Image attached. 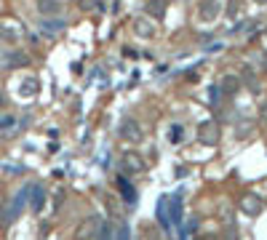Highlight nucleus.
<instances>
[{"mask_svg":"<svg viewBox=\"0 0 267 240\" xmlns=\"http://www.w3.org/2000/svg\"><path fill=\"white\" fill-rule=\"evenodd\" d=\"M198 141L206 144V147H214V144L219 141V126L214 123V120H206V123H201V128H198Z\"/></svg>","mask_w":267,"mask_h":240,"instance_id":"3","label":"nucleus"},{"mask_svg":"<svg viewBox=\"0 0 267 240\" xmlns=\"http://www.w3.org/2000/svg\"><path fill=\"white\" fill-rule=\"evenodd\" d=\"M94 3H96V0H78V6L83 11H91V8H94Z\"/></svg>","mask_w":267,"mask_h":240,"instance_id":"24","label":"nucleus"},{"mask_svg":"<svg viewBox=\"0 0 267 240\" xmlns=\"http://www.w3.org/2000/svg\"><path fill=\"white\" fill-rule=\"evenodd\" d=\"M198 14H201L203 21H214L219 14H222V6H219V0H201Z\"/></svg>","mask_w":267,"mask_h":240,"instance_id":"5","label":"nucleus"},{"mask_svg":"<svg viewBox=\"0 0 267 240\" xmlns=\"http://www.w3.org/2000/svg\"><path fill=\"white\" fill-rule=\"evenodd\" d=\"M64 27H67L64 19H45L43 16V21H40V32H45V35H59Z\"/></svg>","mask_w":267,"mask_h":240,"instance_id":"10","label":"nucleus"},{"mask_svg":"<svg viewBox=\"0 0 267 240\" xmlns=\"http://www.w3.org/2000/svg\"><path fill=\"white\" fill-rule=\"evenodd\" d=\"M166 203H168V198H160V200H158V224L163 227V230H171V222H168Z\"/></svg>","mask_w":267,"mask_h":240,"instance_id":"16","label":"nucleus"},{"mask_svg":"<svg viewBox=\"0 0 267 240\" xmlns=\"http://www.w3.org/2000/svg\"><path fill=\"white\" fill-rule=\"evenodd\" d=\"M182 203H184V192H174L171 195V200L166 203V211H168V216H171V224H182Z\"/></svg>","mask_w":267,"mask_h":240,"instance_id":"4","label":"nucleus"},{"mask_svg":"<svg viewBox=\"0 0 267 240\" xmlns=\"http://www.w3.org/2000/svg\"><path fill=\"white\" fill-rule=\"evenodd\" d=\"M238 14V0H233V6H230V16Z\"/></svg>","mask_w":267,"mask_h":240,"instance_id":"25","label":"nucleus"},{"mask_svg":"<svg viewBox=\"0 0 267 240\" xmlns=\"http://www.w3.org/2000/svg\"><path fill=\"white\" fill-rule=\"evenodd\" d=\"M120 139L129 141V144H139L144 139V131H142V126H139L134 117H126L120 123Z\"/></svg>","mask_w":267,"mask_h":240,"instance_id":"1","label":"nucleus"},{"mask_svg":"<svg viewBox=\"0 0 267 240\" xmlns=\"http://www.w3.org/2000/svg\"><path fill=\"white\" fill-rule=\"evenodd\" d=\"M123 168H126L129 174H139V171H144V160L139 158L136 152H126V155H123Z\"/></svg>","mask_w":267,"mask_h":240,"instance_id":"9","label":"nucleus"},{"mask_svg":"<svg viewBox=\"0 0 267 240\" xmlns=\"http://www.w3.org/2000/svg\"><path fill=\"white\" fill-rule=\"evenodd\" d=\"M102 216H91V222L80 230V237H99V230H102Z\"/></svg>","mask_w":267,"mask_h":240,"instance_id":"14","label":"nucleus"},{"mask_svg":"<svg viewBox=\"0 0 267 240\" xmlns=\"http://www.w3.org/2000/svg\"><path fill=\"white\" fill-rule=\"evenodd\" d=\"M134 32L139 35V38H153V35H155V24H153V19L136 16V19H134Z\"/></svg>","mask_w":267,"mask_h":240,"instance_id":"7","label":"nucleus"},{"mask_svg":"<svg viewBox=\"0 0 267 240\" xmlns=\"http://www.w3.org/2000/svg\"><path fill=\"white\" fill-rule=\"evenodd\" d=\"M0 104H6V96L3 93H0Z\"/></svg>","mask_w":267,"mask_h":240,"instance_id":"26","label":"nucleus"},{"mask_svg":"<svg viewBox=\"0 0 267 240\" xmlns=\"http://www.w3.org/2000/svg\"><path fill=\"white\" fill-rule=\"evenodd\" d=\"M38 88H40L38 78H25L19 83V96L21 99H32V96H38Z\"/></svg>","mask_w":267,"mask_h":240,"instance_id":"8","label":"nucleus"},{"mask_svg":"<svg viewBox=\"0 0 267 240\" xmlns=\"http://www.w3.org/2000/svg\"><path fill=\"white\" fill-rule=\"evenodd\" d=\"M219 99H222V88H219V86H211V102L216 104Z\"/></svg>","mask_w":267,"mask_h":240,"instance_id":"23","label":"nucleus"},{"mask_svg":"<svg viewBox=\"0 0 267 240\" xmlns=\"http://www.w3.org/2000/svg\"><path fill=\"white\" fill-rule=\"evenodd\" d=\"M0 171H6L8 176H16V174H25V168H21V165H11V163H3V165H0Z\"/></svg>","mask_w":267,"mask_h":240,"instance_id":"20","label":"nucleus"},{"mask_svg":"<svg viewBox=\"0 0 267 240\" xmlns=\"http://www.w3.org/2000/svg\"><path fill=\"white\" fill-rule=\"evenodd\" d=\"M27 64H30V56L21 54V51L11 54V56L6 59V67H8V69H14V67H27Z\"/></svg>","mask_w":267,"mask_h":240,"instance_id":"17","label":"nucleus"},{"mask_svg":"<svg viewBox=\"0 0 267 240\" xmlns=\"http://www.w3.org/2000/svg\"><path fill=\"white\" fill-rule=\"evenodd\" d=\"M240 83H246L251 93H262V83H259V80H257V75H254V72H251V67H246V69H243V75H240Z\"/></svg>","mask_w":267,"mask_h":240,"instance_id":"13","label":"nucleus"},{"mask_svg":"<svg viewBox=\"0 0 267 240\" xmlns=\"http://www.w3.org/2000/svg\"><path fill=\"white\" fill-rule=\"evenodd\" d=\"M238 208L246 213V216H259V211L264 208V203L259 195H254V192H246L240 200H238Z\"/></svg>","mask_w":267,"mask_h":240,"instance_id":"2","label":"nucleus"},{"mask_svg":"<svg viewBox=\"0 0 267 240\" xmlns=\"http://www.w3.org/2000/svg\"><path fill=\"white\" fill-rule=\"evenodd\" d=\"M144 11H147L150 19H163V14H166V0H147Z\"/></svg>","mask_w":267,"mask_h":240,"instance_id":"11","label":"nucleus"},{"mask_svg":"<svg viewBox=\"0 0 267 240\" xmlns=\"http://www.w3.org/2000/svg\"><path fill=\"white\" fill-rule=\"evenodd\" d=\"M257 3H267V0H257Z\"/></svg>","mask_w":267,"mask_h":240,"instance_id":"27","label":"nucleus"},{"mask_svg":"<svg viewBox=\"0 0 267 240\" xmlns=\"http://www.w3.org/2000/svg\"><path fill=\"white\" fill-rule=\"evenodd\" d=\"M38 11L43 16H56L62 11V3H56V0H38Z\"/></svg>","mask_w":267,"mask_h":240,"instance_id":"15","label":"nucleus"},{"mask_svg":"<svg viewBox=\"0 0 267 240\" xmlns=\"http://www.w3.org/2000/svg\"><path fill=\"white\" fill-rule=\"evenodd\" d=\"M14 126H16V120L11 117V115H3V117H0V131H6V128H14Z\"/></svg>","mask_w":267,"mask_h":240,"instance_id":"22","label":"nucleus"},{"mask_svg":"<svg viewBox=\"0 0 267 240\" xmlns=\"http://www.w3.org/2000/svg\"><path fill=\"white\" fill-rule=\"evenodd\" d=\"M0 38L8 40V43H16V40H19V35H16L14 30H8V27H0Z\"/></svg>","mask_w":267,"mask_h":240,"instance_id":"21","label":"nucleus"},{"mask_svg":"<svg viewBox=\"0 0 267 240\" xmlns=\"http://www.w3.org/2000/svg\"><path fill=\"white\" fill-rule=\"evenodd\" d=\"M118 189H120V198L134 206V203H136V189H134V184L126 182V176H118Z\"/></svg>","mask_w":267,"mask_h":240,"instance_id":"12","label":"nucleus"},{"mask_svg":"<svg viewBox=\"0 0 267 240\" xmlns=\"http://www.w3.org/2000/svg\"><path fill=\"white\" fill-rule=\"evenodd\" d=\"M182 139H184V128H182L179 123H174V126L168 128V141H171V144H179Z\"/></svg>","mask_w":267,"mask_h":240,"instance_id":"19","label":"nucleus"},{"mask_svg":"<svg viewBox=\"0 0 267 240\" xmlns=\"http://www.w3.org/2000/svg\"><path fill=\"white\" fill-rule=\"evenodd\" d=\"M219 88H222V93H238L240 91V78H235V75H227L225 80H222V86H219Z\"/></svg>","mask_w":267,"mask_h":240,"instance_id":"18","label":"nucleus"},{"mask_svg":"<svg viewBox=\"0 0 267 240\" xmlns=\"http://www.w3.org/2000/svg\"><path fill=\"white\" fill-rule=\"evenodd\" d=\"M27 203H30V208L35 213H40L43 206H45V192L40 184H30V195H27Z\"/></svg>","mask_w":267,"mask_h":240,"instance_id":"6","label":"nucleus"},{"mask_svg":"<svg viewBox=\"0 0 267 240\" xmlns=\"http://www.w3.org/2000/svg\"><path fill=\"white\" fill-rule=\"evenodd\" d=\"M264 64H267V56H264Z\"/></svg>","mask_w":267,"mask_h":240,"instance_id":"28","label":"nucleus"}]
</instances>
